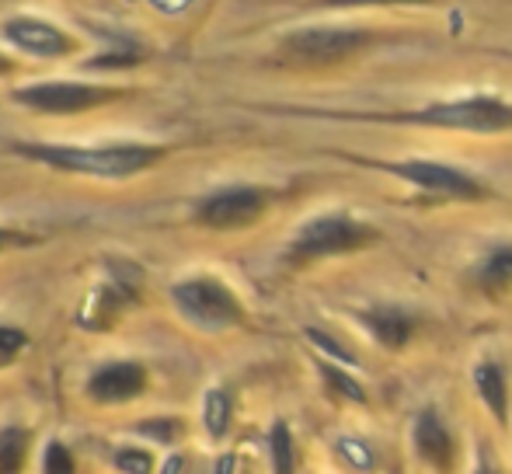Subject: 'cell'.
<instances>
[{"label":"cell","instance_id":"15","mask_svg":"<svg viewBox=\"0 0 512 474\" xmlns=\"http://www.w3.org/2000/svg\"><path fill=\"white\" fill-rule=\"evenodd\" d=\"M317 373H321V384L328 387L331 401H338V405H370V394H366V387L359 384L356 373L345 370V363H328V359H317Z\"/></svg>","mask_w":512,"mask_h":474},{"label":"cell","instance_id":"24","mask_svg":"<svg viewBox=\"0 0 512 474\" xmlns=\"http://www.w3.org/2000/svg\"><path fill=\"white\" fill-rule=\"evenodd\" d=\"M42 468H46V471H63V474H70V471H74V461H70V454H67V447H63V443H49Z\"/></svg>","mask_w":512,"mask_h":474},{"label":"cell","instance_id":"26","mask_svg":"<svg viewBox=\"0 0 512 474\" xmlns=\"http://www.w3.org/2000/svg\"><path fill=\"white\" fill-rule=\"evenodd\" d=\"M21 241H25V237H18L14 231H0V251L11 248V244H21Z\"/></svg>","mask_w":512,"mask_h":474},{"label":"cell","instance_id":"1","mask_svg":"<svg viewBox=\"0 0 512 474\" xmlns=\"http://www.w3.org/2000/svg\"><path fill=\"white\" fill-rule=\"evenodd\" d=\"M356 119L415 126V129H446V133L499 136V133H512V102L492 95V91H474V95L446 98V102H425L408 112H380V116L366 112V116Z\"/></svg>","mask_w":512,"mask_h":474},{"label":"cell","instance_id":"4","mask_svg":"<svg viewBox=\"0 0 512 474\" xmlns=\"http://www.w3.org/2000/svg\"><path fill=\"white\" fill-rule=\"evenodd\" d=\"M345 161L363 164V168H373V171H384V175L398 178V182L425 192V196L450 199V203H481V199H488V189L481 178H474L471 171H464V168H453V164H446V161H432V157H408V161L345 157Z\"/></svg>","mask_w":512,"mask_h":474},{"label":"cell","instance_id":"19","mask_svg":"<svg viewBox=\"0 0 512 474\" xmlns=\"http://www.w3.org/2000/svg\"><path fill=\"white\" fill-rule=\"evenodd\" d=\"M307 339L314 342L317 349H321V353H328V356H335L338 363H345V366H356L359 359H356V353H352V349H342V342H335L331 339V335H324L321 328H307Z\"/></svg>","mask_w":512,"mask_h":474},{"label":"cell","instance_id":"16","mask_svg":"<svg viewBox=\"0 0 512 474\" xmlns=\"http://www.w3.org/2000/svg\"><path fill=\"white\" fill-rule=\"evenodd\" d=\"M269 454H272V468H276L279 474L297 468V447H293V433L283 419H279L269 433Z\"/></svg>","mask_w":512,"mask_h":474},{"label":"cell","instance_id":"14","mask_svg":"<svg viewBox=\"0 0 512 474\" xmlns=\"http://www.w3.org/2000/svg\"><path fill=\"white\" fill-rule=\"evenodd\" d=\"M474 391H478L481 405L488 408L499 426L509 422V380H506V370H502L495 359H481L474 366Z\"/></svg>","mask_w":512,"mask_h":474},{"label":"cell","instance_id":"20","mask_svg":"<svg viewBox=\"0 0 512 474\" xmlns=\"http://www.w3.org/2000/svg\"><path fill=\"white\" fill-rule=\"evenodd\" d=\"M335 450H338V457H345V464H352V468H373V464H377L373 461L377 454H373L363 440H338Z\"/></svg>","mask_w":512,"mask_h":474},{"label":"cell","instance_id":"25","mask_svg":"<svg viewBox=\"0 0 512 474\" xmlns=\"http://www.w3.org/2000/svg\"><path fill=\"white\" fill-rule=\"evenodd\" d=\"M140 433L157 436V440H175L182 433V422L178 419H157V422H140Z\"/></svg>","mask_w":512,"mask_h":474},{"label":"cell","instance_id":"10","mask_svg":"<svg viewBox=\"0 0 512 474\" xmlns=\"http://www.w3.org/2000/svg\"><path fill=\"white\" fill-rule=\"evenodd\" d=\"M356 321L366 328V335H370L377 346L387 349V353H398V349H405L408 342L415 339V328H418V321L411 318L408 311L394 307V304L363 307V311H356Z\"/></svg>","mask_w":512,"mask_h":474},{"label":"cell","instance_id":"7","mask_svg":"<svg viewBox=\"0 0 512 474\" xmlns=\"http://www.w3.org/2000/svg\"><path fill=\"white\" fill-rule=\"evenodd\" d=\"M269 203H272V192L258 189V185H227V189L203 199L196 220L209 227V231H244L255 220H262Z\"/></svg>","mask_w":512,"mask_h":474},{"label":"cell","instance_id":"9","mask_svg":"<svg viewBox=\"0 0 512 474\" xmlns=\"http://www.w3.org/2000/svg\"><path fill=\"white\" fill-rule=\"evenodd\" d=\"M411 450L415 457L432 471H450L453 461H457V440H453L450 426L439 415V408L425 405L415 412L411 419Z\"/></svg>","mask_w":512,"mask_h":474},{"label":"cell","instance_id":"8","mask_svg":"<svg viewBox=\"0 0 512 474\" xmlns=\"http://www.w3.org/2000/svg\"><path fill=\"white\" fill-rule=\"evenodd\" d=\"M122 91L98 88V84H74V81H53V84H32V88L14 91V102L28 105L35 112H56V116H70V112H84L119 98Z\"/></svg>","mask_w":512,"mask_h":474},{"label":"cell","instance_id":"13","mask_svg":"<svg viewBox=\"0 0 512 474\" xmlns=\"http://www.w3.org/2000/svg\"><path fill=\"white\" fill-rule=\"evenodd\" d=\"M471 283L485 297H506L512 290V244H492L485 255L474 262Z\"/></svg>","mask_w":512,"mask_h":474},{"label":"cell","instance_id":"17","mask_svg":"<svg viewBox=\"0 0 512 474\" xmlns=\"http://www.w3.org/2000/svg\"><path fill=\"white\" fill-rule=\"evenodd\" d=\"M230 412H234V405H230V394L220 391V387H213V391L206 394V429L213 440H223L230 429Z\"/></svg>","mask_w":512,"mask_h":474},{"label":"cell","instance_id":"23","mask_svg":"<svg viewBox=\"0 0 512 474\" xmlns=\"http://www.w3.org/2000/svg\"><path fill=\"white\" fill-rule=\"evenodd\" d=\"M115 468L119 471H150V454L147 450H136V447H122L119 454H115Z\"/></svg>","mask_w":512,"mask_h":474},{"label":"cell","instance_id":"12","mask_svg":"<svg viewBox=\"0 0 512 474\" xmlns=\"http://www.w3.org/2000/svg\"><path fill=\"white\" fill-rule=\"evenodd\" d=\"M4 35L14 42L18 49L32 56H67L74 49V39L60 28L46 25V21H35V18H18V21H7Z\"/></svg>","mask_w":512,"mask_h":474},{"label":"cell","instance_id":"22","mask_svg":"<svg viewBox=\"0 0 512 474\" xmlns=\"http://www.w3.org/2000/svg\"><path fill=\"white\" fill-rule=\"evenodd\" d=\"M25 332H18V328H7V325H0V366L4 363H11L14 356L25 349Z\"/></svg>","mask_w":512,"mask_h":474},{"label":"cell","instance_id":"3","mask_svg":"<svg viewBox=\"0 0 512 474\" xmlns=\"http://www.w3.org/2000/svg\"><path fill=\"white\" fill-rule=\"evenodd\" d=\"M380 237L384 234L370 220H359L345 210L317 213V217L300 224V231L293 234L290 248H286V262L310 265V262H321V258L352 255V251H363L370 244H377Z\"/></svg>","mask_w":512,"mask_h":474},{"label":"cell","instance_id":"2","mask_svg":"<svg viewBox=\"0 0 512 474\" xmlns=\"http://www.w3.org/2000/svg\"><path fill=\"white\" fill-rule=\"evenodd\" d=\"M380 35L373 28L359 25H310L283 35L276 46V63L290 70H328L356 60L359 53L377 42Z\"/></svg>","mask_w":512,"mask_h":474},{"label":"cell","instance_id":"5","mask_svg":"<svg viewBox=\"0 0 512 474\" xmlns=\"http://www.w3.org/2000/svg\"><path fill=\"white\" fill-rule=\"evenodd\" d=\"M21 154L53 164V168L77 171V175L129 178L150 168L161 157V147H140V143H126V147H42L39 143V147H21Z\"/></svg>","mask_w":512,"mask_h":474},{"label":"cell","instance_id":"11","mask_svg":"<svg viewBox=\"0 0 512 474\" xmlns=\"http://www.w3.org/2000/svg\"><path fill=\"white\" fill-rule=\"evenodd\" d=\"M147 387V370L140 363H108L88 380V398L98 405H126Z\"/></svg>","mask_w":512,"mask_h":474},{"label":"cell","instance_id":"6","mask_svg":"<svg viewBox=\"0 0 512 474\" xmlns=\"http://www.w3.org/2000/svg\"><path fill=\"white\" fill-rule=\"evenodd\" d=\"M171 300H175V307L182 311L185 321L206 328V332L244 325V304L227 283H220L213 276L185 279V283H178L171 290Z\"/></svg>","mask_w":512,"mask_h":474},{"label":"cell","instance_id":"27","mask_svg":"<svg viewBox=\"0 0 512 474\" xmlns=\"http://www.w3.org/2000/svg\"><path fill=\"white\" fill-rule=\"evenodd\" d=\"M11 67H14V63L7 60V56H0V74H7V70H11Z\"/></svg>","mask_w":512,"mask_h":474},{"label":"cell","instance_id":"21","mask_svg":"<svg viewBox=\"0 0 512 474\" xmlns=\"http://www.w3.org/2000/svg\"><path fill=\"white\" fill-rule=\"evenodd\" d=\"M405 4H432V0H317V7H335V11H359V7H405Z\"/></svg>","mask_w":512,"mask_h":474},{"label":"cell","instance_id":"18","mask_svg":"<svg viewBox=\"0 0 512 474\" xmlns=\"http://www.w3.org/2000/svg\"><path fill=\"white\" fill-rule=\"evenodd\" d=\"M28 450V433L21 426L0 429V471H18Z\"/></svg>","mask_w":512,"mask_h":474}]
</instances>
